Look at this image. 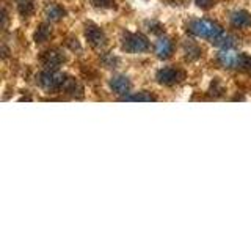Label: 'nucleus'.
Listing matches in <instances>:
<instances>
[{
	"mask_svg": "<svg viewBox=\"0 0 251 236\" xmlns=\"http://www.w3.org/2000/svg\"><path fill=\"white\" fill-rule=\"evenodd\" d=\"M188 31L193 33L195 36L207 38V39H212V41H214L215 38H218L220 35L223 33V29L214 21L198 19V21H193L190 26H188Z\"/></svg>",
	"mask_w": 251,
	"mask_h": 236,
	"instance_id": "1",
	"label": "nucleus"
},
{
	"mask_svg": "<svg viewBox=\"0 0 251 236\" xmlns=\"http://www.w3.org/2000/svg\"><path fill=\"white\" fill-rule=\"evenodd\" d=\"M218 63L225 68H251V59L243 54L234 52L229 47H226L217 57Z\"/></svg>",
	"mask_w": 251,
	"mask_h": 236,
	"instance_id": "2",
	"label": "nucleus"
},
{
	"mask_svg": "<svg viewBox=\"0 0 251 236\" xmlns=\"http://www.w3.org/2000/svg\"><path fill=\"white\" fill-rule=\"evenodd\" d=\"M123 49L130 54H141L149 49V41L141 33H126L123 36Z\"/></svg>",
	"mask_w": 251,
	"mask_h": 236,
	"instance_id": "3",
	"label": "nucleus"
},
{
	"mask_svg": "<svg viewBox=\"0 0 251 236\" xmlns=\"http://www.w3.org/2000/svg\"><path fill=\"white\" fill-rule=\"evenodd\" d=\"M65 81H66V76L58 73L57 69H47V71H44V73H41L38 76L39 85H41L43 88L50 90V91L61 90V87H63V84H65Z\"/></svg>",
	"mask_w": 251,
	"mask_h": 236,
	"instance_id": "4",
	"label": "nucleus"
},
{
	"mask_svg": "<svg viewBox=\"0 0 251 236\" xmlns=\"http://www.w3.org/2000/svg\"><path fill=\"white\" fill-rule=\"evenodd\" d=\"M155 79H157V82H159L160 85H176L179 82H182L184 79H185V73L182 69H179V68H162L160 71H157V74H155Z\"/></svg>",
	"mask_w": 251,
	"mask_h": 236,
	"instance_id": "5",
	"label": "nucleus"
},
{
	"mask_svg": "<svg viewBox=\"0 0 251 236\" xmlns=\"http://www.w3.org/2000/svg\"><path fill=\"white\" fill-rule=\"evenodd\" d=\"M43 65L47 68V69H57L60 65L65 63V55H63L58 49H49V51H44L41 54V57H39Z\"/></svg>",
	"mask_w": 251,
	"mask_h": 236,
	"instance_id": "6",
	"label": "nucleus"
},
{
	"mask_svg": "<svg viewBox=\"0 0 251 236\" xmlns=\"http://www.w3.org/2000/svg\"><path fill=\"white\" fill-rule=\"evenodd\" d=\"M85 36H86V39H88V43L93 47H96V49H98V47L105 46V43H107L105 33L98 26H94V24H86V27H85Z\"/></svg>",
	"mask_w": 251,
	"mask_h": 236,
	"instance_id": "7",
	"label": "nucleus"
},
{
	"mask_svg": "<svg viewBox=\"0 0 251 236\" xmlns=\"http://www.w3.org/2000/svg\"><path fill=\"white\" fill-rule=\"evenodd\" d=\"M110 88H112L116 94H129L130 90V81L126 76H115L110 79Z\"/></svg>",
	"mask_w": 251,
	"mask_h": 236,
	"instance_id": "8",
	"label": "nucleus"
},
{
	"mask_svg": "<svg viewBox=\"0 0 251 236\" xmlns=\"http://www.w3.org/2000/svg\"><path fill=\"white\" fill-rule=\"evenodd\" d=\"M61 90H63V93H66L69 96H74V98H80L83 94V87L78 84L74 77H66Z\"/></svg>",
	"mask_w": 251,
	"mask_h": 236,
	"instance_id": "9",
	"label": "nucleus"
},
{
	"mask_svg": "<svg viewBox=\"0 0 251 236\" xmlns=\"http://www.w3.org/2000/svg\"><path fill=\"white\" fill-rule=\"evenodd\" d=\"M231 22H232V26L237 29H247L251 26V14L245 10L235 11L231 16Z\"/></svg>",
	"mask_w": 251,
	"mask_h": 236,
	"instance_id": "10",
	"label": "nucleus"
},
{
	"mask_svg": "<svg viewBox=\"0 0 251 236\" xmlns=\"http://www.w3.org/2000/svg\"><path fill=\"white\" fill-rule=\"evenodd\" d=\"M173 52V43L170 41L168 38H162L157 41V46H155V54L159 59H168Z\"/></svg>",
	"mask_w": 251,
	"mask_h": 236,
	"instance_id": "11",
	"label": "nucleus"
},
{
	"mask_svg": "<svg viewBox=\"0 0 251 236\" xmlns=\"http://www.w3.org/2000/svg\"><path fill=\"white\" fill-rule=\"evenodd\" d=\"M123 101H145V102H151V101H155L157 98L154 96L152 93L149 91H140L137 94H126V96L121 98Z\"/></svg>",
	"mask_w": 251,
	"mask_h": 236,
	"instance_id": "12",
	"label": "nucleus"
},
{
	"mask_svg": "<svg viewBox=\"0 0 251 236\" xmlns=\"http://www.w3.org/2000/svg\"><path fill=\"white\" fill-rule=\"evenodd\" d=\"M18 11L24 18H28V16L35 11L33 0H18Z\"/></svg>",
	"mask_w": 251,
	"mask_h": 236,
	"instance_id": "13",
	"label": "nucleus"
},
{
	"mask_svg": "<svg viewBox=\"0 0 251 236\" xmlns=\"http://www.w3.org/2000/svg\"><path fill=\"white\" fill-rule=\"evenodd\" d=\"M46 16H47V19H49V21L57 22V21H60L63 18V16H65V10H63V8L58 6V5H50L46 10Z\"/></svg>",
	"mask_w": 251,
	"mask_h": 236,
	"instance_id": "14",
	"label": "nucleus"
},
{
	"mask_svg": "<svg viewBox=\"0 0 251 236\" xmlns=\"http://www.w3.org/2000/svg\"><path fill=\"white\" fill-rule=\"evenodd\" d=\"M50 33H52V29L49 26H46V24H43V26H39L38 30L35 31V41L36 43H46L47 39L50 38Z\"/></svg>",
	"mask_w": 251,
	"mask_h": 236,
	"instance_id": "15",
	"label": "nucleus"
},
{
	"mask_svg": "<svg viewBox=\"0 0 251 236\" xmlns=\"http://www.w3.org/2000/svg\"><path fill=\"white\" fill-rule=\"evenodd\" d=\"M201 55V49L198 46H195V44H188L185 47V57L188 60H196Z\"/></svg>",
	"mask_w": 251,
	"mask_h": 236,
	"instance_id": "16",
	"label": "nucleus"
},
{
	"mask_svg": "<svg viewBox=\"0 0 251 236\" xmlns=\"http://www.w3.org/2000/svg\"><path fill=\"white\" fill-rule=\"evenodd\" d=\"M232 36H229V35H220L218 38H215L214 41V44H217V46H223V47H229V46H232Z\"/></svg>",
	"mask_w": 251,
	"mask_h": 236,
	"instance_id": "17",
	"label": "nucleus"
},
{
	"mask_svg": "<svg viewBox=\"0 0 251 236\" xmlns=\"http://www.w3.org/2000/svg\"><path fill=\"white\" fill-rule=\"evenodd\" d=\"M91 3L98 8H112L115 5V0H91Z\"/></svg>",
	"mask_w": 251,
	"mask_h": 236,
	"instance_id": "18",
	"label": "nucleus"
},
{
	"mask_svg": "<svg viewBox=\"0 0 251 236\" xmlns=\"http://www.w3.org/2000/svg\"><path fill=\"white\" fill-rule=\"evenodd\" d=\"M215 2L217 0H195V3L200 8H202V10H209V8H212L215 5Z\"/></svg>",
	"mask_w": 251,
	"mask_h": 236,
	"instance_id": "19",
	"label": "nucleus"
}]
</instances>
